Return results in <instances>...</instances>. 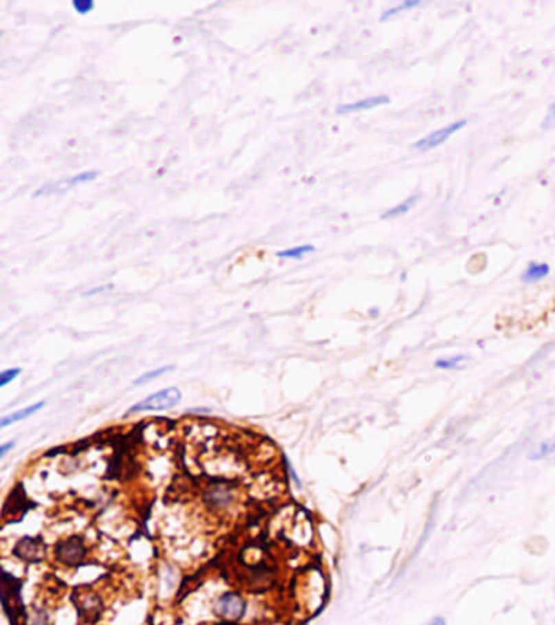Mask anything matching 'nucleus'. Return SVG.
Wrapping results in <instances>:
<instances>
[{"instance_id":"obj_23","label":"nucleus","mask_w":555,"mask_h":625,"mask_svg":"<svg viewBox=\"0 0 555 625\" xmlns=\"http://www.w3.org/2000/svg\"><path fill=\"white\" fill-rule=\"evenodd\" d=\"M13 446H15V443H13V442H8L5 444H2V446H0V456H5Z\"/></svg>"},{"instance_id":"obj_10","label":"nucleus","mask_w":555,"mask_h":625,"mask_svg":"<svg viewBox=\"0 0 555 625\" xmlns=\"http://www.w3.org/2000/svg\"><path fill=\"white\" fill-rule=\"evenodd\" d=\"M550 274L549 264L545 262H530L521 274V282L524 284H536V282L545 279Z\"/></svg>"},{"instance_id":"obj_6","label":"nucleus","mask_w":555,"mask_h":625,"mask_svg":"<svg viewBox=\"0 0 555 625\" xmlns=\"http://www.w3.org/2000/svg\"><path fill=\"white\" fill-rule=\"evenodd\" d=\"M246 601L240 594L235 591H228L222 594L215 602L214 611L218 617H222L228 622H236V620L243 619L246 613Z\"/></svg>"},{"instance_id":"obj_4","label":"nucleus","mask_w":555,"mask_h":625,"mask_svg":"<svg viewBox=\"0 0 555 625\" xmlns=\"http://www.w3.org/2000/svg\"><path fill=\"white\" fill-rule=\"evenodd\" d=\"M88 549L82 536H70L59 543L54 549V557L57 562L64 563L65 567H77L87 558Z\"/></svg>"},{"instance_id":"obj_19","label":"nucleus","mask_w":555,"mask_h":625,"mask_svg":"<svg viewBox=\"0 0 555 625\" xmlns=\"http://www.w3.org/2000/svg\"><path fill=\"white\" fill-rule=\"evenodd\" d=\"M20 373H21V368H8V370H3L2 373H0V386H7L8 383L15 380V378H19L20 376Z\"/></svg>"},{"instance_id":"obj_15","label":"nucleus","mask_w":555,"mask_h":625,"mask_svg":"<svg viewBox=\"0 0 555 625\" xmlns=\"http://www.w3.org/2000/svg\"><path fill=\"white\" fill-rule=\"evenodd\" d=\"M418 5H420V0H403V2H400L399 5H394V7L387 8V10L383 12V15L380 16V21L391 20L393 16L399 15V13H403V12H406V10H412V8H416Z\"/></svg>"},{"instance_id":"obj_16","label":"nucleus","mask_w":555,"mask_h":625,"mask_svg":"<svg viewBox=\"0 0 555 625\" xmlns=\"http://www.w3.org/2000/svg\"><path fill=\"white\" fill-rule=\"evenodd\" d=\"M173 370H174V367H170V365H166V367H160V368H157V370H152V372L144 373L142 376H139L137 380L134 381V386H142V385H145V383H150V381L155 380V378L163 376L165 373L173 372Z\"/></svg>"},{"instance_id":"obj_18","label":"nucleus","mask_w":555,"mask_h":625,"mask_svg":"<svg viewBox=\"0 0 555 625\" xmlns=\"http://www.w3.org/2000/svg\"><path fill=\"white\" fill-rule=\"evenodd\" d=\"M95 0H72V8L78 15H88L95 10Z\"/></svg>"},{"instance_id":"obj_11","label":"nucleus","mask_w":555,"mask_h":625,"mask_svg":"<svg viewBox=\"0 0 555 625\" xmlns=\"http://www.w3.org/2000/svg\"><path fill=\"white\" fill-rule=\"evenodd\" d=\"M316 251V248L313 245H298V246H292V248H285L282 251H277L275 256L279 259H284V261H302L306 256H310Z\"/></svg>"},{"instance_id":"obj_22","label":"nucleus","mask_w":555,"mask_h":625,"mask_svg":"<svg viewBox=\"0 0 555 625\" xmlns=\"http://www.w3.org/2000/svg\"><path fill=\"white\" fill-rule=\"evenodd\" d=\"M543 126L545 127V129H549L550 126H555V103L549 108V113H547V116H545V119H544V124Z\"/></svg>"},{"instance_id":"obj_2","label":"nucleus","mask_w":555,"mask_h":625,"mask_svg":"<svg viewBox=\"0 0 555 625\" xmlns=\"http://www.w3.org/2000/svg\"><path fill=\"white\" fill-rule=\"evenodd\" d=\"M100 171L98 170H87L82 173L70 176V178L57 179L54 183H46L41 188H38L33 192V197H44V196H54V194H64V192L70 191V189L80 186V184L93 183L95 179H98Z\"/></svg>"},{"instance_id":"obj_7","label":"nucleus","mask_w":555,"mask_h":625,"mask_svg":"<svg viewBox=\"0 0 555 625\" xmlns=\"http://www.w3.org/2000/svg\"><path fill=\"white\" fill-rule=\"evenodd\" d=\"M235 490L228 482H212L204 490V501L210 510H225L233 503Z\"/></svg>"},{"instance_id":"obj_3","label":"nucleus","mask_w":555,"mask_h":625,"mask_svg":"<svg viewBox=\"0 0 555 625\" xmlns=\"http://www.w3.org/2000/svg\"><path fill=\"white\" fill-rule=\"evenodd\" d=\"M179 400H181V391L176 388V386H171V388H165L158 391L155 394L148 396V398H145L144 400H140L135 406H132L127 413L165 411V409L174 407Z\"/></svg>"},{"instance_id":"obj_5","label":"nucleus","mask_w":555,"mask_h":625,"mask_svg":"<svg viewBox=\"0 0 555 625\" xmlns=\"http://www.w3.org/2000/svg\"><path fill=\"white\" fill-rule=\"evenodd\" d=\"M466 126H468V119H460V121L451 122V124L444 126V127H442V129H437V130L430 132V134H427L425 137L418 139L417 142L412 144V148H414V150H417V152H430V150H433V148L440 147V145H442L443 142H446V140L451 137V135H455L456 132H460V130L464 129Z\"/></svg>"},{"instance_id":"obj_8","label":"nucleus","mask_w":555,"mask_h":625,"mask_svg":"<svg viewBox=\"0 0 555 625\" xmlns=\"http://www.w3.org/2000/svg\"><path fill=\"white\" fill-rule=\"evenodd\" d=\"M44 554H46V545H44L41 538H23L16 543L15 549H13V556L19 557L23 562H39L43 560Z\"/></svg>"},{"instance_id":"obj_13","label":"nucleus","mask_w":555,"mask_h":625,"mask_svg":"<svg viewBox=\"0 0 555 625\" xmlns=\"http://www.w3.org/2000/svg\"><path fill=\"white\" fill-rule=\"evenodd\" d=\"M418 199H420V197H418V196H411V197H407L406 201H403V202H400V204L394 205V207H391V209H387L385 214H381V220H393V218L403 217V215H406L407 212H411V210L414 209V207L417 205Z\"/></svg>"},{"instance_id":"obj_20","label":"nucleus","mask_w":555,"mask_h":625,"mask_svg":"<svg viewBox=\"0 0 555 625\" xmlns=\"http://www.w3.org/2000/svg\"><path fill=\"white\" fill-rule=\"evenodd\" d=\"M111 288H113V285H100V287L90 288V290H87V292H83V297H95V295H100Z\"/></svg>"},{"instance_id":"obj_12","label":"nucleus","mask_w":555,"mask_h":625,"mask_svg":"<svg viewBox=\"0 0 555 625\" xmlns=\"http://www.w3.org/2000/svg\"><path fill=\"white\" fill-rule=\"evenodd\" d=\"M77 607H80L82 615H88V620H95L91 615L98 617L101 611V602L95 594L85 593L80 596V601H77Z\"/></svg>"},{"instance_id":"obj_17","label":"nucleus","mask_w":555,"mask_h":625,"mask_svg":"<svg viewBox=\"0 0 555 625\" xmlns=\"http://www.w3.org/2000/svg\"><path fill=\"white\" fill-rule=\"evenodd\" d=\"M464 360H468V356L466 355H455V356H449V359H440L435 362V367L440 370H453V368H456L457 365H461L462 362H464Z\"/></svg>"},{"instance_id":"obj_1","label":"nucleus","mask_w":555,"mask_h":625,"mask_svg":"<svg viewBox=\"0 0 555 625\" xmlns=\"http://www.w3.org/2000/svg\"><path fill=\"white\" fill-rule=\"evenodd\" d=\"M21 583L15 576L3 571L2 573V604L3 609L10 619L12 625H26V613L23 602L20 600Z\"/></svg>"},{"instance_id":"obj_9","label":"nucleus","mask_w":555,"mask_h":625,"mask_svg":"<svg viewBox=\"0 0 555 625\" xmlns=\"http://www.w3.org/2000/svg\"><path fill=\"white\" fill-rule=\"evenodd\" d=\"M391 101V98L387 95H376V96H368V98L354 101V103H346V104H339L336 113L341 114V116H346V114H352V113H360V111H367V109H373L378 106H383V104H387Z\"/></svg>"},{"instance_id":"obj_14","label":"nucleus","mask_w":555,"mask_h":625,"mask_svg":"<svg viewBox=\"0 0 555 625\" xmlns=\"http://www.w3.org/2000/svg\"><path fill=\"white\" fill-rule=\"evenodd\" d=\"M43 406H44V402H38V404H33V406H30V407H26V409H21V411L12 413V416L3 417V419L0 420V427H2V429H5V427H8L10 424H15V422L23 420V419H26V417L33 416L34 412H38L39 409H43Z\"/></svg>"},{"instance_id":"obj_24","label":"nucleus","mask_w":555,"mask_h":625,"mask_svg":"<svg viewBox=\"0 0 555 625\" xmlns=\"http://www.w3.org/2000/svg\"><path fill=\"white\" fill-rule=\"evenodd\" d=\"M427 625H446V620L443 617H433Z\"/></svg>"},{"instance_id":"obj_21","label":"nucleus","mask_w":555,"mask_h":625,"mask_svg":"<svg viewBox=\"0 0 555 625\" xmlns=\"http://www.w3.org/2000/svg\"><path fill=\"white\" fill-rule=\"evenodd\" d=\"M550 453H555V443H552V444L544 443L543 448H539V453H536V455L532 456V457H534V459H536V457H544V456L550 455Z\"/></svg>"}]
</instances>
